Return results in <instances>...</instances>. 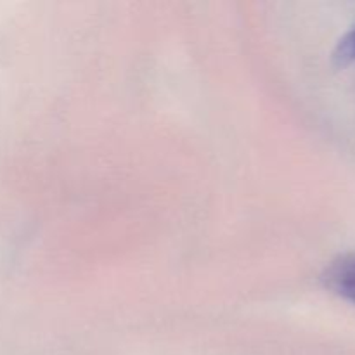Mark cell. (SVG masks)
Segmentation results:
<instances>
[{"instance_id":"cell-1","label":"cell","mask_w":355,"mask_h":355,"mask_svg":"<svg viewBox=\"0 0 355 355\" xmlns=\"http://www.w3.org/2000/svg\"><path fill=\"white\" fill-rule=\"evenodd\" d=\"M324 283L333 293L355 305V253L333 260L324 272Z\"/></svg>"},{"instance_id":"cell-2","label":"cell","mask_w":355,"mask_h":355,"mask_svg":"<svg viewBox=\"0 0 355 355\" xmlns=\"http://www.w3.org/2000/svg\"><path fill=\"white\" fill-rule=\"evenodd\" d=\"M333 58L338 64H355V26L340 38Z\"/></svg>"}]
</instances>
